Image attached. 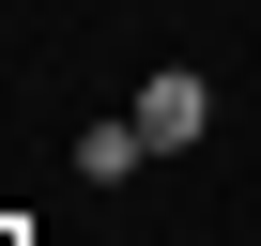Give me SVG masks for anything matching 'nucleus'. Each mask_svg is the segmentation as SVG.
<instances>
[{"label": "nucleus", "mask_w": 261, "mask_h": 246, "mask_svg": "<svg viewBox=\"0 0 261 246\" xmlns=\"http://www.w3.org/2000/svg\"><path fill=\"white\" fill-rule=\"evenodd\" d=\"M200 123H215V77H200V62H154V92H139V139H154V154H185Z\"/></svg>", "instance_id": "1"}, {"label": "nucleus", "mask_w": 261, "mask_h": 246, "mask_svg": "<svg viewBox=\"0 0 261 246\" xmlns=\"http://www.w3.org/2000/svg\"><path fill=\"white\" fill-rule=\"evenodd\" d=\"M154 139H139V108H108V123H77V185H123Z\"/></svg>", "instance_id": "2"}, {"label": "nucleus", "mask_w": 261, "mask_h": 246, "mask_svg": "<svg viewBox=\"0 0 261 246\" xmlns=\"http://www.w3.org/2000/svg\"><path fill=\"white\" fill-rule=\"evenodd\" d=\"M0 246H16V231H0Z\"/></svg>", "instance_id": "3"}]
</instances>
